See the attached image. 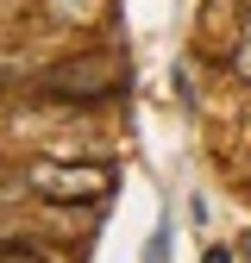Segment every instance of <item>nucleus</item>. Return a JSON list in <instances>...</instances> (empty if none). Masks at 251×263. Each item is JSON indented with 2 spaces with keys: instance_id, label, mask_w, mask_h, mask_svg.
<instances>
[{
  "instance_id": "obj_8",
  "label": "nucleus",
  "mask_w": 251,
  "mask_h": 263,
  "mask_svg": "<svg viewBox=\"0 0 251 263\" xmlns=\"http://www.w3.org/2000/svg\"><path fill=\"white\" fill-rule=\"evenodd\" d=\"M201 263H232V257H226V251H220V245H213V251H207V257H201Z\"/></svg>"
},
{
  "instance_id": "obj_7",
  "label": "nucleus",
  "mask_w": 251,
  "mask_h": 263,
  "mask_svg": "<svg viewBox=\"0 0 251 263\" xmlns=\"http://www.w3.org/2000/svg\"><path fill=\"white\" fill-rule=\"evenodd\" d=\"M0 263H44V257L25 251V245H0Z\"/></svg>"
},
{
  "instance_id": "obj_6",
  "label": "nucleus",
  "mask_w": 251,
  "mask_h": 263,
  "mask_svg": "<svg viewBox=\"0 0 251 263\" xmlns=\"http://www.w3.org/2000/svg\"><path fill=\"white\" fill-rule=\"evenodd\" d=\"M94 7H101V0H50V13H57V19H88Z\"/></svg>"
},
{
  "instance_id": "obj_1",
  "label": "nucleus",
  "mask_w": 251,
  "mask_h": 263,
  "mask_svg": "<svg viewBox=\"0 0 251 263\" xmlns=\"http://www.w3.org/2000/svg\"><path fill=\"white\" fill-rule=\"evenodd\" d=\"M119 82H126V63L113 50H88V57H69V63L44 69V94H63V101H101Z\"/></svg>"
},
{
  "instance_id": "obj_4",
  "label": "nucleus",
  "mask_w": 251,
  "mask_h": 263,
  "mask_svg": "<svg viewBox=\"0 0 251 263\" xmlns=\"http://www.w3.org/2000/svg\"><path fill=\"white\" fill-rule=\"evenodd\" d=\"M31 76H44L31 57H0V88H13V82H31Z\"/></svg>"
},
{
  "instance_id": "obj_3",
  "label": "nucleus",
  "mask_w": 251,
  "mask_h": 263,
  "mask_svg": "<svg viewBox=\"0 0 251 263\" xmlns=\"http://www.w3.org/2000/svg\"><path fill=\"white\" fill-rule=\"evenodd\" d=\"M25 194H31V176L25 170H0V207H19Z\"/></svg>"
},
{
  "instance_id": "obj_5",
  "label": "nucleus",
  "mask_w": 251,
  "mask_h": 263,
  "mask_svg": "<svg viewBox=\"0 0 251 263\" xmlns=\"http://www.w3.org/2000/svg\"><path fill=\"white\" fill-rule=\"evenodd\" d=\"M232 76H245V82H251V25L239 31V44H232Z\"/></svg>"
},
{
  "instance_id": "obj_2",
  "label": "nucleus",
  "mask_w": 251,
  "mask_h": 263,
  "mask_svg": "<svg viewBox=\"0 0 251 263\" xmlns=\"http://www.w3.org/2000/svg\"><path fill=\"white\" fill-rule=\"evenodd\" d=\"M31 194H44V201H63V207H88L101 201L113 188V170L107 163H31Z\"/></svg>"
}]
</instances>
